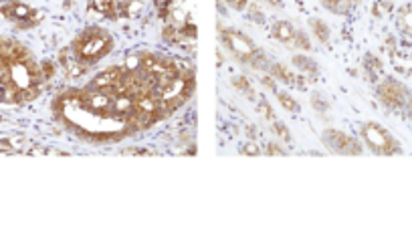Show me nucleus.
I'll list each match as a JSON object with an SVG mask.
<instances>
[{
  "label": "nucleus",
  "instance_id": "obj_1",
  "mask_svg": "<svg viewBox=\"0 0 412 228\" xmlns=\"http://www.w3.org/2000/svg\"><path fill=\"white\" fill-rule=\"evenodd\" d=\"M55 119L83 142L89 144H117L132 134L125 119L117 114L113 95L89 85L79 89H65L53 99Z\"/></svg>",
  "mask_w": 412,
  "mask_h": 228
},
{
  "label": "nucleus",
  "instance_id": "obj_2",
  "mask_svg": "<svg viewBox=\"0 0 412 228\" xmlns=\"http://www.w3.org/2000/svg\"><path fill=\"white\" fill-rule=\"evenodd\" d=\"M45 83L40 63L27 45L0 37V103H31L43 93Z\"/></svg>",
  "mask_w": 412,
  "mask_h": 228
},
{
  "label": "nucleus",
  "instance_id": "obj_3",
  "mask_svg": "<svg viewBox=\"0 0 412 228\" xmlns=\"http://www.w3.org/2000/svg\"><path fill=\"white\" fill-rule=\"evenodd\" d=\"M115 47V38L113 35L97 25L85 27L83 31H79L71 42V49L79 59V63L87 69H91L93 65H97L99 61H104Z\"/></svg>",
  "mask_w": 412,
  "mask_h": 228
},
{
  "label": "nucleus",
  "instance_id": "obj_4",
  "mask_svg": "<svg viewBox=\"0 0 412 228\" xmlns=\"http://www.w3.org/2000/svg\"><path fill=\"white\" fill-rule=\"evenodd\" d=\"M376 93H378L380 103L386 110L402 115L407 119H412V91L402 81H398L394 77H386L378 85Z\"/></svg>",
  "mask_w": 412,
  "mask_h": 228
},
{
  "label": "nucleus",
  "instance_id": "obj_5",
  "mask_svg": "<svg viewBox=\"0 0 412 228\" xmlns=\"http://www.w3.org/2000/svg\"><path fill=\"white\" fill-rule=\"evenodd\" d=\"M360 140L362 144L376 155H396L402 153L400 142L380 123L366 121L360 125Z\"/></svg>",
  "mask_w": 412,
  "mask_h": 228
},
{
  "label": "nucleus",
  "instance_id": "obj_6",
  "mask_svg": "<svg viewBox=\"0 0 412 228\" xmlns=\"http://www.w3.org/2000/svg\"><path fill=\"white\" fill-rule=\"evenodd\" d=\"M0 14L10 21L16 29L21 31H29V29H35L40 25L43 21V12L21 2V0H6L0 4Z\"/></svg>",
  "mask_w": 412,
  "mask_h": 228
},
{
  "label": "nucleus",
  "instance_id": "obj_7",
  "mask_svg": "<svg viewBox=\"0 0 412 228\" xmlns=\"http://www.w3.org/2000/svg\"><path fill=\"white\" fill-rule=\"evenodd\" d=\"M322 144L326 146V150L337 155H360L364 152V144L352 136L346 134L341 129H326L322 131Z\"/></svg>",
  "mask_w": 412,
  "mask_h": 228
},
{
  "label": "nucleus",
  "instance_id": "obj_8",
  "mask_svg": "<svg viewBox=\"0 0 412 228\" xmlns=\"http://www.w3.org/2000/svg\"><path fill=\"white\" fill-rule=\"evenodd\" d=\"M219 33H221V42L241 63H249L259 53V47L237 29H219Z\"/></svg>",
  "mask_w": 412,
  "mask_h": 228
},
{
  "label": "nucleus",
  "instance_id": "obj_9",
  "mask_svg": "<svg viewBox=\"0 0 412 228\" xmlns=\"http://www.w3.org/2000/svg\"><path fill=\"white\" fill-rule=\"evenodd\" d=\"M59 67H61V71L65 73V77H69V79H79V77L85 75V73L89 71L87 67H83V65L79 63V59L75 57L71 45L59 51Z\"/></svg>",
  "mask_w": 412,
  "mask_h": 228
},
{
  "label": "nucleus",
  "instance_id": "obj_10",
  "mask_svg": "<svg viewBox=\"0 0 412 228\" xmlns=\"http://www.w3.org/2000/svg\"><path fill=\"white\" fill-rule=\"evenodd\" d=\"M295 35H298V29L289 21H277L271 27V38L283 42V45H293Z\"/></svg>",
  "mask_w": 412,
  "mask_h": 228
},
{
  "label": "nucleus",
  "instance_id": "obj_11",
  "mask_svg": "<svg viewBox=\"0 0 412 228\" xmlns=\"http://www.w3.org/2000/svg\"><path fill=\"white\" fill-rule=\"evenodd\" d=\"M362 0H319V4L330 10L332 14H337V16H346L350 14Z\"/></svg>",
  "mask_w": 412,
  "mask_h": 228
},
{
  "label": "nucleus",
  "instance_id": "obj_12",
  "mask_svg": "<svg viewBox=\"0 0 412 228\" xmlns=\"http://www.w3.org/2000/svg\"><path fill=\"white\" fill-rule=\"evenodd\" d=\"M291 63H293V67L301 71L303 75L309 77V83H313V79L319 75V65L313 61V59H309V57H305V55H295L293 59H291Z\"/></svg>",
  "mask_w": 412,
  "mask_h": 228
},
{
  "label": "nucleus",
  "instance_id": "obj_13",
  "mask_svg": "<svg viewBox=\"0 0 412 228\" xmlns=\"http://www.w3.org/2000/svg\"><path fill=\"white\" fill-rule=\"evenodd\" d=\"M309 29H311V33H313V37H315L317 42H322V45H328V42H330V38H332V29L328 27L326 21H322V18H309Z\"/></svg>",
  "mask_w": 412,
  "mask_h": 228
},
{
  "label": "nucleus",
  "instance_id": "obj_14",
  "mask_svg": "<svg viewBox=\"0 0 412 228\" xmlns=\"http://www.w3.org/2000/svg\"><path fill=\"white\" fill-rule=\"evenodd\" d=\"M396 25H398V31H400L402 35L412 38V2L411 4H404V6L398 10Z\"/></svg>",
  "mask_w": 412,
  "mask_h": 228
},
{
  "label": "nucleus",
  "instance_id": "obj_15",
  "mask_svg": "<svg viewBox=\"0 0 412 228\" xmlns=\"http://www.w3.org/2000/svg\"><path fill=\"white\" fill-rule=\"evenodd\" d=\"M269 73H271V77H273L275 81L279 79V81H285L287 85L295 87V79H298V77L293 75V73H291V71L287 69V65L275 63V65H271V67H269Z\"/></svg>",
  "mask_w": 412,
  "mask_h": 228
},
{
  "label": "nucleus",
  "instance_id": "obj_16",
  "mask_svg": "<svg viewBox=\"0 0 412 228\" xmlns=\"http://www.w3.org/2000/svg\"><path fill=\"white\" fill-rule=\"evenodd\" d=\"M277 99H279V103H281V107L287 112V114L291 115H298L301 112L300 103L291 97V95H287L285 91H277Z\"/></svg>",
  "mask_w": 412,
  "mask_h": 228
},
{
  "label": "nucleus",
  "instance_id": "obj_17",
  "mask_svg": "<svg viewBox=\"0 0 412 228\" xmlns=\"http://www.w3.org/2000/svg\"><path fill=\"white\" fill-rule=\"evenodd\" d=\"M232 85H234V89H237V91L245 93L249 99H255V89H253L251 81H249V79H247L245 75L232 77Z\"/></svg>",
  "mask_w": 412,
  "mask_h": 228
},
{
  "label": "nucleus",
  "instance_id": "obj_18",
  "mask_svg": "<svg viewBox=\"0 0 412 228\" xmlns=\"http://www.w3.org/2000/svg\"><path fill=\"white\" fill-rule=\"evenodd\" d=\"M247 18L251 21V23H257V25H265V12H263L261 8L253 2H249V6H247Z\"/></svg>",
  "mask_w": 412,
  "mask_h": 228
},
{
  "label": "nucleus",
  "instance_id": "obj_19",
  "mask_svg": "<svg viewBox=\"0 0 412 228\" xmlns=\"http://www.w3.org/2000/svg\"><path fill=\"white\" fill-rule=\"evenodd\" d=\"M311 107L319 114H328L330 112V103L326 101V97L322 93H311Z\"/></svg>",
  "mask_w": 412,
  "mask_h": 228
},
{
  "label": "nucleus",
  "instance_id": "obj_20",
  "mask_svg": "<svg viewBox=\"0 0 412 228\" xmlns=\"http://www.w3.org/2000/svg\"><path fill=\"white\" fill-rule=\"evenodd\" d=\"M273 134L281 140V142H291V134H289V129H287V125L285 123H281V121H277V119H273Z\"/></svg>",
  "mask_w": 412,
  "mask_h": 228
},
{
  "label": "nucleus",
  "instance_id": "obj_21",
  "mask_svg": "<svg viewBox=\"0 0 412 228\" xmlns=\"http://www.w3.org/2000/svg\"><path fill=\"white\" fill-rule=\"evenodd\" d=\"M247 65H251V67H253L255 71H269V67H271L269 59H267V57L263 55L261 51H259V53H257V55H255V57H253V59H251V61H249Z\"/></svg>",
  "mask_w": 412,
  "mask_h": 228
},
{
  "label": "nucleus",
  "instance_id": "obj_22",
  "mask_svg": "<svg viewBox=\"0 0 412 228\" xmlns=\"http://www.w3.org/2000/svg\"><path fill=\"white\" fill-rule=\"evenodd\" d=\"M390 10H392V4H390V0H376L374 8H372L374 16H378V18L386 16V14H388Z\"/></svg>",
  "mask_w": 412,
  "mask_h": 228
},
{
  "label": "nucleus",
  "instance_id": "obj_23",
  "mask_svg": "<svg viewBox=\"0 0 412 228\" xmlns=\"http://www.w3.org/2000/svg\"><path fill=\"white\" fill-rule=\"evenodd\" d=\"M364 67H366L368 75L372 77V79H376V75H378V73H380V69H382V67H380V61H378L376 57H372V55H368V57H366V65H364Z\"/></svg>",
  "mask_w": 412,
  "mask_h": 228
},
{
  "label": "nucleus",
  "instance_id": "obj_24",
  "mask_svg": "<svg viewBox=\"0 0 412 228\" xmlns=\"http://www.w3.org/2000/svg\"><path fill=\"white\" fill-rule=\"evenodd\" d=\"M291 47H298V49H303V51H309V49H311V40H309V37H307V33L298 31L295 40H293V45H291Z\"/></svg>",
  "mask_w": 412,
  "mask_h": 228
},
{
  "label": "nucleus",
  "instance_id": "obj_25",
  "mask_svg": "<svg viewBox=\"0 0 412 228\" xmlns=\"http://www.w3.org/2000/svg\"><path fill=\"white\" fill-rule=\"evenodd\" d=\"M257 110L261 112L265 119H269V121H273V119H275L273 107H271V103H269V101H267L265 97H261V99H259V103H257Z\"/></svg>",
  "mask_w": 412,
  "mask_h": 228
},
{
  "label": "nucleus",
  "instance_id": "obj_26",
  "mask_svg": "<svg viewBox=\"0 0 412 228\" xmlns=\"http://www.w3.org/2000/svg\"><path fill=\"white\" fill-rule=\"evenodd\" d=\"M249 2H251V0H225L226 6L232 8V10H237V12H245L247 6H249Z\"/></svg>",
  "mask_w": 412,
  "mask_h": 228
},
{
  "label": "nucleus",
  "instance_id": "obj_27",
  "mask_svg": "<svg viewBox=\"0 0 412 228\" xmlns=\"http://www.w3.org/2000/svg\"><path fill=\"white\" fill-rule=\"evenodd\" d=\"M121 155H156V152L152 150H146V148H123L119 150Z\"/></svg>",
  "mask_w": 412,
  "mask_h": 228
},
{
  "label": "nucleus",
  "instance_id": "obj_28",
  "mask_svg": "<svg viewBox=\"0 0 412 228\" xmlns=\"http://www.w3.org/2000/svg\"><path fill=\"white\" fill-rule=\"evenodd\" d=\"M40 69H43V75H45V81H51L55 73H57V67L51 63V61H45V63H40Z\"/></svg>",
  "mask_w": 412,
  "mask_h": 228
},
{
  "label": "nucleus",
  "instance_id": "obj_29",
  "mask_svg": "<svg viewBox=\"0 0 412 228\" xmlns=\"http://www.w3.org/2000/svg\"><path fill=\"white\" fill-rule=\"evenodd\" d=\"M265 153H269V155H285L287 152L283 148H279V144H269Z\"/></svg>",
  "mask_w": 412,
  "mask_h": 228
},
{
  "label": "nucleus",
  "instance_id": "obj_30",
  "mask_svg": "<svg viewBox=\"0 0 412 228\" xmlns=\"http://www.w3.org/2000/svg\"><path fill=\"white\" fill-rule=\"evenodd\" d=\"M261 81H263V85H265L267 89H271L273 93H277V83H275V79H273V77H271V75H265L261 79Z\"/></svg>",
  "mask_w": 412,
  "mask_h": 228
},
{
  "label": "nucleus",
  "instance_id": "obj_31",
  "mask_svg": "<svg viewBox=\"0 0 412 228\" xmlns=\"http://www.w3.org/2000/svg\"><path fill=\"white\" fill-rule=\"evenodd\" d=\"M241 153H247V155H257V153H261L257 150V146H253V144H247V146H243L241 148Z\"/></svg>",
  "mask_w": 412,
  "mask_h": 228
},
{
  "label": "nucleus",
  "instance_id": "obj_32",
  "mask_svg": "<svg viewBox=\"0 0 412 228\" xmlns=\"http://www.w3.org/2000/svg\"><path fill=\"white\" fill-rule=\"evenodd\" d=\"M267 2H269L273 8H281V6H283V2H281V0H267Z\"/></svg>",
  "mask_w": 412,
  "mask_h": 228
},
{
  "label": "nucleus",
  "instance_id": "obj_33",
  "mask_svg": "<svg viewBox=\"0 0 412 228\" xmlns=\"http://www.w3.org/2000/svg\"><path fill=\"white\" fill-rule=\"evenodd\" d=\"M0 4H2V0H0Z\"/></svg>",
  "mask_w": 412,
  "mask_h": 228
}]
</instances>
